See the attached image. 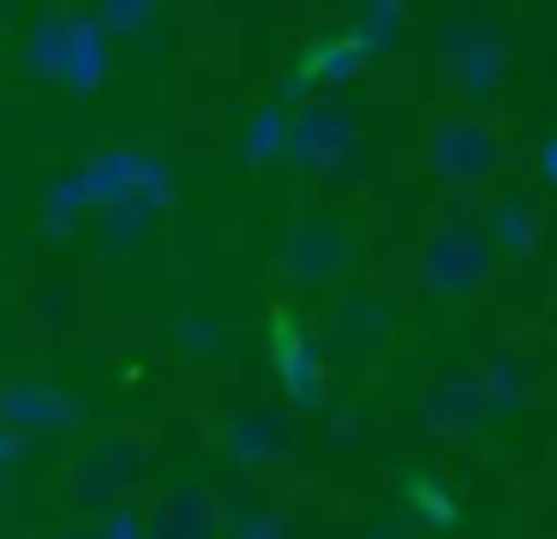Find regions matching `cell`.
Returning a JSON list of instances; mask_svg holds the SVG:
<instances>
[{"mask_svg":"<svg viewBox=\"0 0 557 539\" xmlns=\"http://www.w3.org/2000/svg\"><path fill=\"white\" fill-rule=\"evenodd\" d=\"M497 162H504V150H497L492 120H480L473 108H444V114H432V126H425V168H432L449 192L485 186V180L497 174Z\"/></svg>","mask_w":557,"mask_h":539,"instance_id":"1","label":"cell"},{"mask_svg":"<svg viewBox=\"0 0 557 539\" xmlns=\"http://www.w3.org/2000/svg\"><path fill=\"white\" fill-rule=\"evenodd\" d=\"M492 264H497L492 234H480L473 222H444L420 246V287L437 299H468L492 282Z\"/></svg>","mask_w":557,"mask_h":539,"instance_id":"2","label":"cell"},{"mask_svg":"<svg viewBox=\"0 0 557 539\" xmlns=\"http://www.w3.org/2000/svg\"><path fill=\"white\" fill-rule=\"evenodd\" d=\"M492 390H485V366H444L420 390V426L444 443L480 438V426L492 419Z\"/></svg>","mask_w":557,"mask_h":539,"instance_id":"3","label":"cell"},{"mask_svg":"<svg viewBox=\"0 0 557 539\" xmlns=\"http://www.w3.org/2000/svg\"><path fill=\"white\" fill-rule=\"evenodd\" d=\"M354 150H360V120H354L348 102H336V96L300 102V114H294V144H288L294 162L312 168V174H342V168H354Z\"/></svg>","mask_w":557,"mask_h":539,"instance_id":"4","label":"cell"},{"mask_svg":"<svg viewBox=\"0 0 557 539\" xmlns=\"http://www.w3.org/2000/svg\"><path fill=\"white\" fill-rule=\"evenodd\" d=\"M432 54H437V66H444V78L456 84L468 102H492V96L509 84V54L492 42V36L473 30V24H449V30L432 42Z\"/></svg>","mask_w":557,"mask_h":539,"instance_id":"5","label":"cell"},{"mask_svg":"<svg viewBox=\"0 0 557 539\" xmlns=\"http://www.w3.org/2000/svg\"><path fill=\"white\" fill-rule=\"evenodd\" d=\"M228 527V510L210 486H169L162 503L150 510V539H222Z\"/></svg>","mask_w":557,"mask_h":539,"instance_id":"6","label":"cell"},{"mask_svg":"<svg viewBox=\"0 0 557 539\" xmlns=\"http://www.w3.org/2000/svg\"><path fill=\"white\" fill-rule=\"evenodd\" d=\"M354 264V240L342 234L336 222H300L288 240H282V270L294 282H330Z\"/></svg>","mask_w":557,"mask_h":539,"instance_id":"7","label":"cell"},{"mask_svg":"<svg viewBox=\"0 0 557 539\" xmlns=\"http://www.w3.org/2000/svg\"><path fill=\"white\" fill-rule=\"evenodd\" d=\"M270 347H276V371H282V390L294 395V402L312 414V407H324V354H318V342L300 330L294 318H276V330H270Z\"/></svg>","mask_w":557,"mask_h":539,"instance_id":"8","label":"cell"},{"mask_svg":"<svg viewBox=\"0 0 557 539\" xmlns=\"http://www.w3.org/2000/svg\"><path fill=\"white\" fill-rule=\"evenodd\" d=\"M222 450H228V462H240V467L282 462V455L294 450V419L288 414H240L228 431H222Z\"/></svg>","mask_w":557,"mask_h":539,"instance_id":"9","label":"cell"},{"mask_svg":"<svg viewBox=\"0 0 557 539\" xmlns=\"http://www.w3.org/2000/svg\"><path fill=\"white\" fill-rule=\"evenodd\" d=\"M138 455H145V443L138 438H109L97 455L85 462V474L73 479V491L85 503H109V498H121V486H133L138 479Z\"/></svg>","mask_w":557,"mask_h":539,"instance_id":"10","label":"cell"},{"mask_svg":"<svg viewBox=\"0 0 557 539\" xmlns=\"http://www.w3.org/2000/svg\"><path fill=\"white\" fill-rule=\"evenodd\" d=\"M0 419H13V426H78V402L73 395H61V390H49V383H30V378H18V383H7L0 390Z\"/></svg>","mask_w":557,"mask_h":539,"instance_id":"11","label":"cell"},{"mask_svg":"<svg viewBox=\"0 0 557 539\" xmlns=\"http://www.w3.org/2000/svg\"><path fill=\"white\" fill-rule=\"evenodd\" d=\"M401 510H408V522L420 534H444V527L461 522V498H456V486H444V474H408Z\"/></svg>","mask_w":557,"mask_h":539,"instance_id":"12","label":"cell"},{"mask_svg":"<svg viewBox=\"0 0 557 539\" xmlns=\"http://www.w3.org/2000/svg\"><path fill=\"white\" fill-rule=\"evenodd\" d=\"M366 60H372V48L360 42V30H342V36H324V42L306 54V72H312V84H342V78H354Z\"/></svg>","mask_w":557,"mask_h":539,"instance_id":"13","label":"cell"},{"mask_svg":"<svg viewBox=\"0 0 557 539\" xmlns=\"http://www.w3.org/2000/svg\"><path fill=\"white\" fill-rule=\"evenodd\" d=\"M492 246L504 252V258H528V252H540V216H533L528 198H504L492 210Z\"/></svg>","mask_w":557,"mask_h":539,"instance_id":"14","label":"cell"},{"mask_svg":"<svg viewBox=\"0 0 557 539\" xmlns=\"http://www.w3.org/2000/svg\"><path fill=\"white\" fill-rule=\"evenodd\" d=\"M485 390H492L497 414H516V407L528 402V359H521V354H497L492 366H485Z\"/></svg>","mask_w":557,"mask_h":539,"instance_id":"15","label":"cell"},{"mask_svg":"<svg viewBox=\"0 0 557 539\" xmlns=\"http://www.w3.org/2000/svg\"><path fill=\"white\" fill-rule=\"evenodd\" d=\"M66 78L73 84L102 78V30L97 24H66Z\"/></svg>","mask_w":557,"mask_h":539,"instance_id":"16","label":"cell"},{"mask_svg":"<svg viewBox=\"0 0 557 539\" xmlns=\"http://www.w3.org/2000/svg\"><path fill=\"white\" fill-rule=\"evenodd\" d=\"M294 144V120L282 114V108H258L252 126H246V156L252 162H270V156H282Z\"/></svg>","mask_w":557,"mask_h":539,"instance_id":"17","label":"cell"},{"mask_svg":"<svg viewBox=\"0 0 557 539\" xmlns=\"http://www.w3.org/2000/svg\"><path fill=\"white\" fill-rule=\"evenodd\" d=\"M384 330H389V318H384L377 299H348V306H342V342L377 347V342H384Z\"/></svg>","mask_w":557,"mask_h":539,"instance_id":"18","label":"cell"},{"mask_svg":"<svg viewBox=\"0 0 557 539\" xmlns=\"http://www.w3.org/2000/svg\"><path fill=\"white\" fill-rule=\"evenodd\" d=\"M401 24H408V12L389 7V0H377V7H366V19H360V42L372 48V54H377V48H396Z\"/></svg>","mask_w":557,"mask_h":539,"instance_id":"19","label":"cell"},{"mask_svg":"<svg viewBox=\"0 0 557 539\" xmlns=\"http://www.w3.org/2000/svg\"><path fill=\"white\" fill-rule=\"evenodd\" d=\"M234 539H288V522H282L276 510L246 515V522H234Z\"/></svg>","mask_w":557,"mask_h":539,"instance_id":"20","label":"cell"},{"mask_svg":"<svg viewBox=\"0 0 557 539\" xmlns=\"http://www.w3.org/2000/svg\"><path fill=\"white\" fill-rule=\"evenodd\" d=\"M102 539H150V522L145 515H133V510H109V522L97 527Z\"/></svg>","mask_w":557,"mask_h":539,"instance_id":"21","label":"cell"},{"mask_svg":"<svg viewBox=\"0 0 557 539\" xmlns=\"http://www.w3.org/2000/svg\"><path fill=\"white\" fill-rule=\"evenodd\" d=\"M186 347H193V354H210V347H216V323L186 318Z\"/></svg>","mask_w":557,"mask_h":539,"instance_id":"22","label":"cell"},{"mask_svg":"<svg viewBox=\"0 0 557 539\" xmlns=\"http://www.w3.org/2000/svg\"><path fill=\"white\" fill-rule=\"evenodd\" d=\"M540 174H545V180H552V186H557V132H552V138L540 144Z\"/></svg>","mask_w":557,"mask_h":539,"instance_id":"23","label":"cell"},{"mask_svg":"<svg viewBox=\"0 0 557 539\" xmlns=\"http://www.w3.org/2000/svg\"><path fill=\"white\" fill-rule=\"evenodd\" d=\"M114 24H145V7H109Z\"/></svg>","mask_w":557,"mask_h":539,"instance_id":"24","label":"cell"},{"mask_svg":"<svg viewBox=\"0 0 557 539\" xmlns=\"http://www.w3.org/2000/svg\"><path fill=\"white\" fill-rule=\"evenodd\" d=\"M66 539H102V534H66Z\"/></svg>","mask_w":557,"mask_h":539,"instance_id":"25","label":"cell"}]
</instances>
